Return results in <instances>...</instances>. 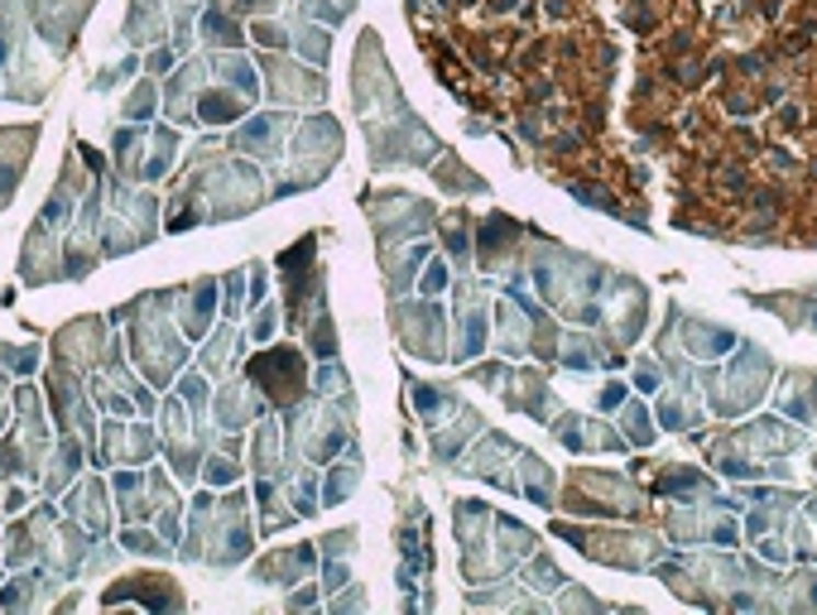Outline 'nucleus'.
<instances>
[{"mask_svg": "<svg viewBox=\"0 0 817 615\" xmlns=\"http://www.w3.org/2000/svg\"><path fill=\"white\" fill-rule=\"evenodd\" d=\"M231 116H236V102L226 92L203 96V121H231Z\"/></svg>", "mask_w": 817, "mask_h": 615, "instance_id": "obj_1", "label": "nucleus"}, {"mask_svg": "<svg viewBox=\"0 0 817 615\" xmlns=\"http://www.w3.org/2000/svg\"><path fill=\"white\" fill-rule=\"evenodd\" d=\"M207 34H212V44H226V48H231V44H241V34H236V24H231V20H222L217 10H212V15H207Z\"/></svg>", "mask_w": 817, "mask_h": 615, "instance_id": "obj_2", "label": "nucleus"}, {"mask_svg": "<svg viewBox=\"0 0 817 615\" xmlns=\"http://www.w3.org/2000/svg\"><path fill=\"white\" fill-rule=\"evenodd\" d=\"M125 548H135V554H163V544H155L145 529H131L125 534Z\"/></svg>", "mask_w": 817, "mask_h": 615, "instance_id": "obj_3", "label": "nucleus"}, {"mask_svg": "<svg viewBox=\"0 0 817 615\" xmlns=\"http://www.w3.org/2000/svg\"><path fill=\"white\" fill-rule=\"evenodd\" d=\"M149 106H155V92H149V87H140V92L131 96V106H125V116L140 121V116H149Z\"/></svg>", "mask_w": 817, "mask_h": 615, "instance_id": "obj_4", "label": "nucleus"}, {"mask_svg": "<svg viewBox=\"0 0 817 615\" xmlns=\"http://www.w3.org/2000/svg\"><path fill=\"white\" fill-rule=\"evenodd\" d=\"M231 476H236L231 462H226V457H212V467H207V481H212V486H226Z\"/></svg>", "mask_w": 817, "mask_h": 615, "instance_id": "obj_5", "label": "nucleus"}]
</instances>
